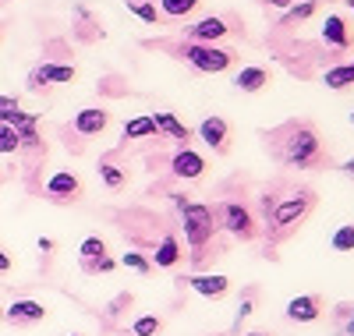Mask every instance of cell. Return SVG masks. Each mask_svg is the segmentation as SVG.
<instances>
[{"mask_svg":"<svg viewBox=\"0 0 354 336\" xmlns=\"http://www.w3.org/2000/svg\"><path fill=\"white\" fill-rule=\"evenodd\" d=\"M273 149H277V160L287 167H298V170H312L322 167V142L319 131L308 124V120H287L283 128H277L273 135Z\"/></svg>","mask_w":354,"mask_h":336,"instance_id":"6da1fadb","label":"cell"},{"mask_svg":"<svg viewBox=\"0 0 354 336\" xmlns=\"http://www.w3.org/2000/svg\"><path fill=\"white\" fill-rule=\"evenodd\" d=\"M177 212H181V223H185V241H188V248L195 252V259H202L205 252V244L213 241L216 234V212L209 205H202V202H192L188 195H170Z\"/></svg>","mask_w":354,"mask_h":336,"instance_id":"7a4b0ae2","label":"cell"},{"mask_svg":"<svg viewBox=\"0 0 354 336\" xmlns=\"http://www.w3.org/2000/svg\"><path fill=\"white\" fill-rule=\"evenodd\" d=\"M312 205H315V192H308V188L294 192V195H287V198L270 202V209H266V230H270L277 241L287 237L298 223H305V216L312 212Z\"/></svg>","mask_w":354,"mask_h":336,"instance_id":"3957f363","label":"cell"},{"mask_svg":"<svg viewBox=\"0 0 354 336\" xmlns=\"http://www.w3.org/2000/svg\"><path fill=\"white\" fill-rule=\"evenodd\" d=\"M181 57L188 60L195 71H202V75H220V71H227L234 64V53L230 50H220L213 43H185Z\"/></svg>","mask_w":354,"mask_h":336,"instance_id":"277c9868","label":"cell"},{"mask_svg":"<svg viewBox=\"0 0 354 336\" xmlns=\"http://www.w3.org/2000/svg\"><path fill=\"white\" fill-rule=\"evenodd\" d=\"M220 227H223L230 237H238V241H252V237L259 234L252 209L241 205V202H223V205H220Z\"/></svg>","mask_w":354,"mask_h":336,"instance_id":"5b68a950","label":"cell"},{"mask_svg":"<svg viewBox=\"0 0 354 336\" xmlns=\"http://www.w3.org/2000/svg\"><path fill=\"white\" fill-rule=\"evenodd\" d=\"M82 180L71 174V170H57L50 180H46V198H53V202H75V198H82Z\"/></svg>","mask_w":354,"mask_h":336,"instance_id":"8992f818","label":"cell"},{"mask_svg":"<svg viewBox=\"0 0 354 336\" xmlns=\"http://www.w3.org/2000/svg\"><path fill=\"white\" fill-rule=\"evenodd\" d=\"M106 124H110V113H106L103 106L78 110V113H75V120H71L75 135H82V138H96V135H103V131H106Z\"/></svg>","mask_w":354,"mask_h":336,"instance_id":"52a82bcc","label":"cell"},{"mask_svg":"<svg viewBox=\"0 0 354 336\" xmlns=\"http://www.w3.org/2000/svg\"><path fill=\"white\" fill-rule=\"evenodd\" d=\"M198 138L209 145L213 152H227V142H230V128H227V120L223 117H205L202 124H198Z\"/></svg>","mask_w":354,"mask_h":336,"instance_id":"ba28073f","label":"cell"},{"mask_svg":"<svg viewBox=\"0 0 354 336\" xmlns=\"http://www.w3.org/2000/svg\"><path fill=\"white\" fill-rule=\"evenodd\" d=\"M170 170H174V177H185V180H195V177H202L205 174V160L198 156L195 149H188V145H181V152L170 160Z\"/></svg>","mask_w":354,"mask_h":336,"instance_id":"9c48e42d","label":"cell"},{"mask_svg":"<svg viewBox=\"0 0 354 336\" xmlns=\"http://www.w3.org/2000/svg\"><path fill=\"white\" fill-rule=\"evenodd\" d=\"M322 315V297L319 294H301L287 301V319L290 322H315Z\"/></svg>","mask_w":354,"mask_h":336,"instance_id":"30bf717a","label":"cell"},{"mask_svg":"<svg viewBox=\"0 0 354 336\" xmlns=\"http://www.w3.org/2000/svg\"><path fill=\"white\" fill-rule=\"evenodd\" d=\"M188 32V39L192 43H216V39H223L230 28H227V18H202V21H195L192 28H185Z\"/></svg>","mask_w":354,"mask_h":336,"instance_id":"8fae6325","label":"cell"},{"mask_svg":"<svg viewBox=\"0 0 354 336\" xmlns=\"http://www.w3.org/2000/svg\"><path fill=\"white\" fill-rule=\"evenodd\" d=\"M15 326H32V322H43L46 319V308L39 301H28V297H21V301H11V308L4 312Z\"/></svg>","mask_w":354,"mask_h":336,"instance_id":"7c38bea8","label":"cell"},{"mask_svg":"<svg viewBox=\"0 0 354 336\" xmlns=\"http://www.w3.org/2000/svg\"><path fill=\"white\" fill-rule=\"evenodd\" d=\"M153 124H156V135H167V138L181 142V145H188V142H192V128H185V120H177L170 110L153 113Z\"/></svg>","mask_w":354,"mask_h":336,"instance_id":"4fadbf2b","label":"cell"},{"mask_svg":"<svg viewBox=\"0 0 354 336\" xmlns=\"http://www.w3.org/2000/svg\"><path fill=\"white\" fill-rule=\"evenodd\" d=\"M188 287H192L195 294H202V297L220 301V297L230 290V280L223 277V272H205V277H192V280H188Z\"/></svg>","mask_w":354,"mask_h":336,"instance_id":"5bb4252c","label":"cell"},{"mask_svg":"<svg viewBox=\"0 0 354 336\" xmlns=\"http://www.w3.org/2000/svg\"><path fill=\"white\" fill-rule=\"evenodd\" d=\"M322 43H330L337 50H347L351 46V32H347V21L340 15H330L326 21H322Z\"/></svg>","mask_w":354,"mask_h":336,"instance_id":"9a60e30c","label":"cell"},{"mask_svg":"<svg viewBox=\"0 0 354 336\" xmlns=\"http://www.w3.org/2000/svg\"><path fill=\"white\" fill-rule=\"evenodd\" d=\"M266 85H270V71L266 68H241L234 75V88H241V93H262Z\"/></svg>","mask_w":354,"mask_h":336,"instance_id":"2e32d148","label":"cell"},{"mask_svg":"<svg viewBox=\"0 0 354 336\" xmlns=\"http://www.w3.org/2000/svg\"><path fill=\"white\" fill-rule=\"evenodd\" d=\"M156 135V124H153V113H138V117H131L128 124H124V131H121V138L124 142H138V138H153Z\"/></svg>","mask_w":354,"mask_h":336,"instance_id":"e0dca14e","label":"cell"},{"mask_svg":"<svg viewBox=\"0 0 354 336\" xmlns=\"http://www.w3.org/2000/svg\"><path fill=\"white\" fill-rule=\"evenodd\" d=\"M153 262H156L160 269H170V265L181 262V244H177V237H174V234H167V237L160 241V248H156Z\"/></svg>","mask_w":354,"mask_h":336,"instance_id":"ac0fdd59","label":"cell"},{"mask_svg":"<svg viewBox=\"0 0 354 336\" xmlns=\"http://www.w3.org/2000/svg\"><path fill=\"white\" fill-rule=\"evenodd\" d=\"M322 85H326V88H347V85H354V60H347V64H337V68H326V75H322Z\"/></svg>","mask_w":354,"mask_h":336,"instance_id":"d6986e66","label":"cell"},{"mask_svg":"<svg viewBox=\"0 0 354 336\" xmlns=\"http://www.w3.org/2000/svg\"><path fill=\"white\" fill-rule=\"evenodd\" d=\"M78 255H82L85 269H93V265L106 255V241H103V237H85V241H82V248H78Z\"/></svg>","mask_w":354,"mask_h":336,"instance_id":"ffe728a7","label":"cell"},{"mask_svg":"<svg viewBox=\"0 0 354 336\" xmlns=\"http://www.w3.org/2000/svg\"><path fill=\"white\" fill-rule=\"evenodd\" d=\"M39 71H43L46 85H68V82H75V75H78L71 64H43Z\"/></svg>","mask_w":354,"mask_h":336,"instance_id":"44dd1931","label":"cell"},{"mask_svg":"<svg viewBox=\"0 0 354 336\" xmlns=\"http://www.w3.org/2000/svg\"><path fill=\"white\" fill-rule=\"evenodd\" d=\"M100 177H103V185H106L110 192H121V188H124V180H128V174L117 167V163H110V160L100 163Z\"/></svg>","mask_w":354,"mask_h":336,"instance_id":"7402d4cb","label":"cell"},{"mask_svg":"<svg viewBox=\"0 0 354 336\" xmlns=\"http://www.w3.org/2000/svg\"><path fill=\"white\" fill-rule=\"evenodd\" d=\"M319 8V0H301V4H290L287 15H283V25H298V21H308Z\"/></svg>","mask_w":354,"mask_h":336,"instance_id":"603a6c76","label":"cell"},{"mask_svg":"<svg viewBox=\"0 0 354 336\" xmlns=\"http://www.w3.org/2000/svg\"><path fill=\"white\" fill-rule=\"evenodd\" d=\"M18 149H21L18 128L15 124H0V156H15Z\"/></svg>","mask_w":354,"mask_h":336,"instance_id":"cb8c5ba5","label":"cell"},{"mask_svg":"<svg viewBox=\"0 0 354 336\" xmlns=\"http://www.w3.org/2000/svg\"><path fill=\"white\" fill-rule=\"evenodd\" d=\"M198 8V0H160V11L167 15V18H185V15H192Z\"/></svg>","mask_w":354,"mask_h":336,"instance_id":"d4e9b609","label":"cell"},{"mask_svg":"<svg viewBox=\"0 0 354 336\" xmlns=\"http://www.w3.org/2000/svg\"><path fill=\"white\" fill-rule=\"evenodd\" d=\"M333 252H340V255H347V252H354V223H344V227H337V234H333Z\"/></svg>","mask_w":354,"mask_h":336,"instance_id":"484cf974","label":"cell"},{"mask_svg":"<svg viewBox=\"0 0 354 336\" xmlns=\"http://www.w3.org/2000/svg\"><path fill=\"white\" fill-rule=\"evenodd\" d=\"M121 265L131 269V272H138V277H149V272H153V262L145 259L142 252H128V255H121Z\"/></svg>","mask_w":354,"mask_h":336,"instance_id":"4316f807","label":"cell"},{"mask_svg":"<svg viewBox=\"0 0 354 336\" xmlns=\"http://www.w3.org/2000/svg\"><path fill=\"white\" fill-rule=\"evenodd\" d=\"M21 113H25V110L18 106L15 96H0V124H18Z\"/></svg>","mask_w":354,"mask_h":336,"instance_id":"83f0119b","label":"cell"},{"mask_svg":"<svg viewBox=\"0 0 354 336\" xmlns=\"http://www.w3.org/2000/svg\"><path fill=\"white\" fill-rule=\"evenodd\" d=\"M160 329H163V322H160L156 315H138V319L131 322V333H135V336H160Z\"/></svg>","mask_w":354,"mask_h":336,"instance_id":"f1b7e54d","label":"cell"},{"mask_svg":"<svg viewBox=\"0 0 354 336\" xmlns=\"http://www.w3.org/2000/svg\"><path fill=\"white\" fill-rule=\"evenodd\" d=\"M128 11H131V15H138L145 25H156V21H160L156 8H153V4H145V0H128Z\"/></svg>","mask_w":354,"mask_h":336,"instance_id":"f546056e","label":"cell"},{"mask_svg":"<svg viewBox=\"0 0 354 336\" xmlns=\"http://www.w3.org/2000/svg\"><path fill=\"white\" fill-rule=\"evenodd\" d=\"M28 88H32V93H39V88H46V78H43V71L36 68L32 75H28Z\"/></svg>","mask_w":354,"mask_h":336,"instance_id":"4dcf8cb0","label":"cell"},{"mask_svg":"<svg viewBox=\"0 0 354 336\" xmlns=\"http://www.w3.org/2000/svg\"><path fill=\"white\" fill-rule=\"evenodd\" d=\"M252 312H255V301H252V297H245V301L238 304V322H241V319H248Z\"/></svg>","mask_w":354,"mask_h":336,"instance_id":"1f68e13d","label":"cell"},{"mask_svg":"<svg viewBox=\"0 0 354 336\" xmlns=\"http://www.w3.org/2000/svg\"><path fill=\"white\" fill-rule=\"evenodd\" d=\"M113 265H117V262H113V259H106V255H103V259H100V262H96V265H93V272H113Z\"/></svg>","mask_w":354,"mask_h":336,"instance_id":"d6a6232c","label":"cell"},{"mask_svg":"<svg viewBox=\"0 0 354 336\" xmlns=\"http://www.w3.org/2000/svg\"><path fill=\"white\" fill-rule=\"evenodd\" d=\"M8 269H11V255L0 252V272H8Z\"/></svg>","mask_w":354,"mask_h":336,"instance_id":"836d02e7","label":"cell"},{"mask_svg":"<svg viewBox=\"0 0 354 336\" xmlns=\"http://www.w3.org/2000/svg\"><path fill=\"white\" fill-rule=\"evenodd\" d=\"M344 336H354V308H351V315H347V326H344Z\"/></svg>","mask_w":354,"mask_h":336,"instance_id":"e575fe53","label":"cell"},{"mask_svg":"<svg viewBox=\"0 0 354 336\" xmlns=\"http://www.w3.org/2000/svg\"><path fill=\"white\" fill-rule=\"evenodd\" d=\"M294 4V0H270V8H280V11H287Z\"/></svg>","mask_w":354,"mask_h":336,"instance_id":"d590c367","label":"cell"},{"mask_svg":"<svg viewBox=\"0 0 354 336\" xmlns=\"http://www.w3.org/2000/svg\"><path fill=\"white\" fill-rule=\"evenodd\" d=\"M39 252H53V241L50 237H39Z\"/></svg>","mask_w":354,"mask_h":336,"instance_id":"8d00e7d4","label":"cell"},{"mask_svg":"<svg viewBox=\"0 0 354 336\" xmlns=\"http://www.w3.org/2000/svg\"><path fill=\"white\" fill-rule=\"evenodd\" d=\"M340 170H344V174H347V177H354V160H347V163H344V167H340Z\"/></svg>","mask_w":354,"mask_h":336,"instance_id":"74e56055","label":"cell"},{"mask_svg":"<svg viewBox=\"0 0 354 336\" xmlns=\"http://www.w3.org/2000/svg\"><path fill=\"white\" fill-rule=\"evenodd\" d=\"M245 336H266V333H245Z\"/></svg>","mask_w":354,"mask_h":336,"instance_id":"f35d334b","label":"cell"},{"mask_svg":"<svg viewBox=\"0 0 354 336\" xmlns=\"http://www.w3.org/2000/svg\"><path fill=\"white\" fill-rule=\"evenodd\" d=\"M347 8H351V11H354V0H347Z\"/></svg>","mask_w":354,"mask_h":336,"instance_id":"ab89813d","label":"cell"},{"mask_svg":"<svg viewBox=\"0 0 354 336\" xmlns=\"http://www.w3.org/2000/svg\"><path fill=\"white\" fill-rule=\"evenodd\" d=\"M351 124H354V113H351Z\"/></svg>","mask_w":354,"mask_h":336,"instance_id":"60d3db41","label":"cell"},{"mask_svg":"<svg viewBox=\"0 0 354 336\" xmlns=\"http://www.w3.org/2000/svg\"><path fill=\"white\" fill-rule=\"evenodd\" d=\"M71 336H78V333H71Z\"/></svg>","mask_w":354,"mask_h":336,"instance_id":"b9f144b4","label":"cell"}]
</instances>
